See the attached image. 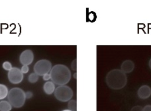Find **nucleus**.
I'll return each mask as SVG.
<instances>
[{"mask_svg":"<svg viewBox=\"0 0 151 111\" xmlns=\"http://www.w3.org/2000/svg\"><path fill=\"white\" fill-rule=\"evenodd\" d=\"M51 81L57 85H64L71 79V72L68 68L63 64L54 65L50 70Z\"/></svg>","mask_w":151,"mask_h":111,"instance_id":"obj_1","label":"nucleus"},{"mask_svg":"<svg viewBox=\"0 0 151 111\" xmlns=\"http://www.w3.org/2000/svg\"><path fill=\"white\" fill-rule=\"evenodd\" d=\"M106 82L107 86L114 90L123 88L127 83V76L126 73L120 69H114L110 70L106 76Z\"/></svg>","mask_w":151,"mask_h":111,"instance_id":"obj_2","label":"nucleus"},{"mask_svg":"<svg viewBox=\"0 0 151 111\" xmlns=\"http://www.w3.org/2000/svg\"><path fill=\"white\" fill-rule=\"evenodd\" d=\"M7 97L9 103L15 108L21 107L26 99L25 92L19 88H12L8 92Z\"/></svg>","mask_w":151,"mask_h":111,"instance_id":"obj_3","label":"nucleus"},{"mask_svg":"<svg viewBox=\"0 0 151 111\" xmlns=\"http://www.w3.org/2000/svg\"><path fill=\"white\" fill-rule=\"evenodd\" d=\"M54 93L55 98L63 102L69 101L73 96V91L71 88L65 85L58 86L55 88Z\"/></svg>","mask_w":151,"mask_h":111,"instance_id":"obj_4","label":"nucleus"},{"mask_svg":"<svg viewBox=\"0 0 151 111\" xmlns=\"http://www.w3.org/2000/svg\"><path fill=\"white\" fill-rule=\"evenodd\" d=\"M52 65L47 59H41L37 61L34 66V71L38 76H43L50 72Z\"/></svg>","mask_w":151,"mask_h":111,"instance_id":"obj_5","label":"nucleus"},{"mask_svg":"<svg viewBox=\"0 0 151 111\" xmlns=\"http://www.w3.org/2000/svg\"><path fill=\"white\" fill-rule=\"evenodd\" d=\"M24 78L23 73L21 69L18 68H12L8 73V78L9 81L12 84H18L22 82Z\"/></svg>","mask_w":151,"mask_h":111,"instance_id":"obj_6","label":"nucleus"},{"mask_svg":"<svg viewBox=\"0 0 151 111\" xmlns=\"http://www.w3.org/2000/svg\"><path fill=\"white\" fill-rule=\"evenodd\" d=\"M34 60V53L31 50L24 51L19 56L20 63L23 65H30Z\"/></svg>","mask_w":151,"mask_h":111,"instance_id":"obj_7","label":"nucleus"},{"mask_svg":"<svg viewBox=\"0 0 151 111\" xmlns=\"http://www.w3.org/2000/svg\"><path fill=\"white\" fill-rule=\"evenodd\" d=\"M151 95V88L149 86L145 85L141 86L137 90V96L139 98L146 99Z\"/></svg>","mask_w":151,"mask_h":111,"instance_id":"obj_8","label":"nucleus"},{"mask_svg":"<svg viewBox=\"0 0 151 111\" xmlns=\"http://www.w3.org/2000/svg\"><path fill=\"white\" fill-rule=\"evenodd\" d=\"M134 68V62L130 60L127 59L124 60L121 65V70L124 73H130L133 71Z\"/></svg>","mask_w":151,"mask_h":111,"instance_id":"obj_9","label":"nucleus"},{"mask_svg":"<svg viewBox=\"0 0 151 111\" xmlns=\"http://www.w3.org/2000/svg\"><path fill=\"white\" fill-rule=\"evenodd\" d=\"M43 89L44 92L47 95H51L55 89V84L52 81H47L44 84Z\"/></svg>","mask_w":151,"mask_h":111,"instance_id":"obj_10","label":"nucleus"},{"mask_svg":"<svg viewBox=\"0 0 151 111\" xmlns=\"http://www.w3.org/2000/svg\"><path fill=\"white\" fill-rule=\"evenodd\" d=\"M12 109V106L9 102L2 100L0 102V111H10Z\"/></svg>","mask_w":151,"mask_h":111,"instance_id":"obj_11","label":"nucleus"},{"mask_svg":"<svg viewBox=\"0 0 151 111\" xmlns=\"http://www.w3.org/2000/svg\"><path fill=\"white\" fill-rule=\"evenodd\" d=\"M8 93L7 87L3 84H0V100L6 97Z\"/></svg>","mask_w":151,"mask_h":111,"instance_id":"obj_12","label":"nucleus"},{"mask_svg":"<svg viewBox=\"0 0 151 111\" xmlns=\"http://www.w3.org/2000/svg\"><path fill=\"white\" fill-rule=\"evenodd\" d=\"M77 102L76 100H70L68 103V108L71 111H76Z\"/></svg>","mask_w":151,"mask_h":111,"instance_id":"obj_13","label":"nucleus"},{"mask_svg":"<svg viewBox=\"0 0 151 111\" xmlns=\"http://www.w3.org/2000/svg\"><path fill=\"white\" fill-rule=\"evenodd\" d=\"M28 79L30 83H35L38 80V75L36 74L35 72L32 73L28 76Z\"/></svg>","mask_w":151,"mask_h":111,"instance_id":"obj_14","label":"nucleus"},{"mask_svg":"<svg viewBox=\"0 0 151 111\" xmlns=\"http://www.w3.org/2000/svg\"><path fill=\"white\" fill-rule=\"evenodd\" d=\"M2 67H3V68L4 69H5V70H11V69H12V65H11V63H10V62H8V61H6V62H4L3 63V64H2Z\"/></svg>","mask_w":151,"mask_h":111,"instance_id":"obj_15","label":"nucleus"},{"mask_svg":"<svg viewBox=\"0 0 151 111\" xmlns=\"http://www.w3.org/2000/svg\"><path fill=\"white\" fill-rule=\"evenodd\" d=\"M22 73H27L29 71V67L28 65H23L21 69Z\"/></svg>","mask_w":151,"mask_h":111,"instance_id":"obj_16","label":"nucleus"},{"mask_svg":"<svg viewBox=\"0 0 151 111\" xmlns=\"http://www.w3.org/2000/svg\"><path fill=\"white\" fill-rule=\"evenodd\" d=\"M143 107L140 106H133L130 111H142Z\"/></svg>","mask_w":151,"mask_h":111,"instance_id":"obj_17","label":"nucleus"},{"mask_svg":"<svg viewBox=\"0 0 151 111\" xmlns=\"http://www.w3.org/2000/svg\"><path fill=\"white\" fill-rule=\"evenodd\" d=\"M71 69L73 70H76V59H75L71 63Z\"/></svg>","mask_w":151,"mask_h":111,"instance_id":"obj_18","label":"nucleus"},{"mask_svg":"<svg viewBox=\"0 0 151 111\" xmlns=\"http://www.w3.org/2000/svg\"><path fill=\"white\" fill-rule=\"evenodd\" d=\"M142 111H151V105H147L143 107Z\"/></svg>","mask_w":151,"mask_h":111,"instance_id":"obj_19","label":"nucleus"},{"mask_svg":"<svg viewBox=\"0 0 151 111\" xmlns=\"http://www.w3.org/2000/svg\"><path fill=\"white\" fill-rule=\"evenodd\" d=\"M50 79H51L50 73H46V74H45V75H43V79H44V80H49Z\"/></svg>","mask_w":151,"mask_h":111,"instance_id":"obj_20","label":"nucleus"},{"mask_svg":"<svg viewBox=\"0 0 151 111\" xmlns=\"http://www.w3.org/2000/svg\"><path fill=\"white\" fill-rule=\"evenodd\" d=\"M32 96V93L31 92H27V93H25V96H26V98H31Z\"/></svg>","mask_w":151,"mask_h":111,"instance_id":"obj_21","label":"nucleus"},{"mask_svg":"<svg viewBox=\"0 0 151 111\" xmlns=\"http://www.w3.org/2000/svg\"><path fill=\"white\" fill-rule=\"evenodd\" d=\"M149 66L150 68L151 69V58H150V59L149 60Z\"/></svg>","mask_w":151,"mask_h":111,"instance_id":"obj_22","label":"nucleus"},{"mask_svg":"<svg viewBox=\"0 0 151 111\" xmlns=\"http://www.w3.org/2000/svg\"><path fill=\"white\" fill-rule=\"evenodd\" d=\"M62 111H71V110H69V109H65V110H62Z\"/></svg>","mask_w":151,"mask_h":111,"instance_id":"obj_23","label":"nucleus"}]
</instances>
